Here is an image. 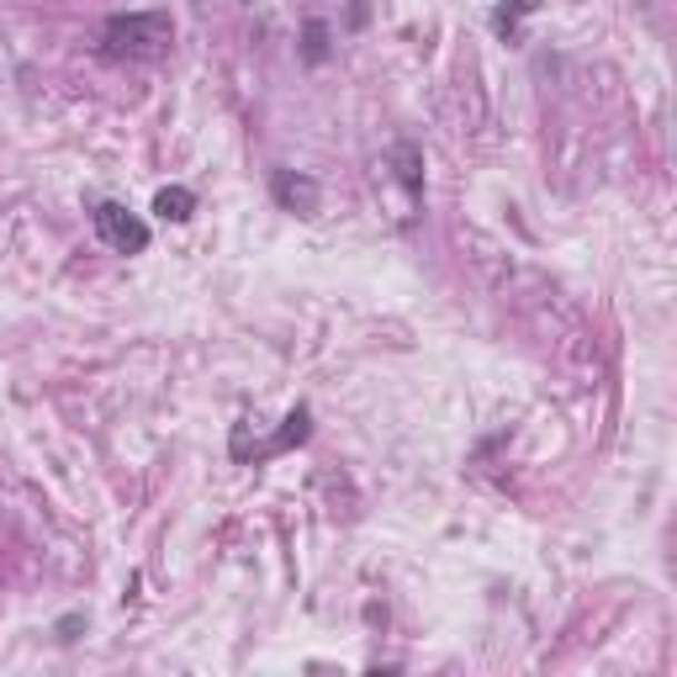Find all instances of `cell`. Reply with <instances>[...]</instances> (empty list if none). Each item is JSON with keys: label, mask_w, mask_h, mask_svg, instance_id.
Instances as JSON below:
<instances>
[{"label": "cell", "mask_w": 677, "mask_h": 677, "mask_svg": "<svg viewBox=\"0 0 677 677\" xmlns=\"http://www.w3.org/2000/svg\"><path fill=\"white\" fill-rule=\"evenodd\" d=\"M170 43H176L170 11H122V17H107L111 59H159Z\"/></svg>", "instance_id": "1"}, {"label": "cell", "mask_w": 677, "mask_h": 677, "mask_svg": "<svg viewBox=\"0 0 677 677\" xmlns=\"http://www.w3.org/2000/svg\"><path fill=\"white\" fill-rule=\"evenodd\" d=\"M90 222H96L101 243H107V249H117V255H143V249H149V239H153L149 222L138 218V212H128L122 201H96Z\"/></svg>", "instance_id": "2"}, {"label": "cell", "mask_w": 677, "mask_h": 677, "mask_svg": "<svg viewBox=\"0 0 677 677\" xmlns=\"http://www.w3.org/2000/svg\"><path fill=\"white\" fill-rule=\"evenodd\" d=\"M307 435H312V414H307V408H291V414L281 418V429H276L270 439H255V445H249V439H233L228 450H233V460H243V466H265V460L297 450Z\"/></svg>", "instance_id": "3"}, {"label": "cell", "mask_w": 677, "mask_h": 677, "mask_svg": "<svg viewBox=\"0 0 677 677\" xmlns=\"http://www.w3.org/2000/svg\"><path fill=\"white\" fill-rule=\"evenodd\" d=\"M270 197L281 201L286 212L312 218V212H318V201H323V191H318V180H312V176H297V170H270Z\"/></svg>", "instance_id": "4"}, {"label": "cell", "mask_w": 677, "mask_h": 677, "mask_svg": "<svg viewBox=\"0 0 677 677\" xmlns=\"http://www.w3.org/2000/svg\"><path fill=\"white\" fill-rule=\"evenodd\" d=\"M387 165L397 170V180H402V191H408V197H414V201L424 197V153H418V143H408V138H402V143H392Z\"/></svg>", "instance_id": "5"}, {"label": "cell", "mask_w": 677, "mask_h": 677, "mask_svg": "<svg viewBox=\"0 0 677 677\" xmlns=\"http://www.w3.org/2000/svg\"><path fill=\"white\" fill-rule=\"evenodd\" d=\"M153 212L165 222H191L197 218V197H191L186 186H165V191L153 197Z\"/></svg>", "instance_id": "6"}, {"label": "cell", "mask_w": 677, "mask_h": 677, "mask_svg": "<svg viewBox=\"0 0 677 677\" xmlns=\"http://www.w3.org/2000/svg\"><path fill=\"white\" fill-rule=\"evenodd\" d=\"M328 43H333L328 22H318V17H312V22L302 27V59H307V64H323V59H328Z\"/></svg>", "instance_id": "7"}, {"label": "cell", "mask_w": 677, "mask_h": 677, "mask_svg": "<svg viewBox=\"0 0 677 677\" xmlns=\"http://www.w3.org/2000/svg\"><path fill=\"white\" fill-rule=\"evenodd\" d=\"M529 11V0H519V6H514V11H508V6H502V11H492V27H498L502 38H514V27H519V17H525Z\"/></svg>", "instance_id": "8"}, {"label": "cell", "mask_w": 677, "mask_h": 677, "mask_svg": "<svg viewBox=\"0 0 677 677\" xmlns=\"http://www.w3.org/2000/svg\"><path fill=\"white\" fill-rule=\"evenodd\" d=\"M80 625H86L80 614H69V619H59V640H74V630H80Z\"/></svg>", "instance_id": "9"}]
</instances>
